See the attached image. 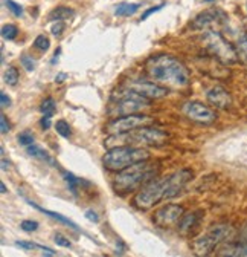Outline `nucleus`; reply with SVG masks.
<instances>
[{"instance_id":"14","label":"nucleus","mask_w":247,"mask_h":257,"mask_svg":"<svg viewBox=\"0 0 247 257\" xmlns=\"http://www.w3.org/2000/svg\"><path fill=\"white\" fill-rule=\"evenodd\" d=\"M220 254L222 255H236V257L247 255V223L241 228L240 236L234 242H230Z\"/></svg>"},{"instance_id":"6","label":"nucleus","mask_w":247,"mask_h":257,"mask_svg":"<svg viewBox=\"0 0 247 257\" xmlns=\"http://www.w3.org/2000/svg\"><path fill=\"white\" fill-rule=\"evenodd\" d=\"M204 49L223 64H234L238 61V54L234 45H230L220 31H206L202 39Z\"/></svg>"},{"instance_id":"8","label":"nucleus","mask_w":247,"mask_h":257,"mask_svg":"<svg viewBox=\"0 0 247 257\" xmlns=\"http://www.w3.org/2000/svg\"><path fill=\"white\" fill-rule=\"evenodd\" d=\"M168 199V182L166 178L160 179H151L145 185L139 188L136 196L133 199L134 205L140 210H148L158 202Z\"/></svg>"},{"instance_id":"16","label":"nucleus","mask_w":247,"mask_h":257,"mask_svg":"<svg viewBox=\"0 0 247 257\" xmlns=\"http://www.w3.org/2000/svg\"><path fill=\"white\" fill-rule=\"evenodd\" d=\"M202 219V213L200 211H192V213H183V216L180 217L177 228L182 234L190 233L194 227H197V223Z\"/></svg>"},{"instance_id":"18","label":"nucleus","mask_w":247,"mask_h":257,"mask_svg":"<svg viewBox=\"0 0 247 257\" xmlns=\"http://www.w3.org/2000/svg\"><path fill=\"white\" fill-rule=\"evenodd\" d=\"M26 152H28L29 156L37 158V159H40V161H44V163L50 164L52 167H58V164L55 163V159H54L43 147H40V146H37V144H30V146H28V147H26Z\"/></svg>"},{"instance_id":"15","label":"nucleus","mask_w":247,"mask_h":257,"mask_svg":"<svg viewBox=\"0 0 247 257\" xmlns=\"http://www.w3.org/2000/svg\"><path fill=\"white\" fill-rule=\"evenodd\" d=\"M206 98L217 109H229L232 104V98H230L229 92L222 86H215V87L209 89L206 93Z\"/></svg>"},{"instance_id":"33","label":"nucleus","mask_w":247,"mask_h":257,"mask_svg":"<svg viewBox=\"0 0 247 257\" xmlns=\"http://www.w3.org/2000/svg\"><path fill=\"white\" fill-rule=\"evenodd\" d=\"M55 243L58 246H63V248H70L72 246V243L69 242V239H66L63 234H60V233L55 234Z\"/></svg>"},{"instance_id":"27","label":"nucleus","mask_w":247,"mask_h":257,"mask_svg":"<svg viewBox=\"0 0 247 257\" xmlns=\"http://www.w3.org/2000/svg\"><path fill=\"white\" fill-rule=\"evenodd\" d=\"M17 141H18L20 146L28 147V146H30V144H34V143H36V135H34L32 132H30V131H23V132H20V134L17 135Z\"/></svg>"},{"instance_id":"19","label":"nucleus","mask_w":247,"mask_h":257,"mask_svg":"<svg viewBox=\"0 0 247 257\" xmlns=\"http://www.w3.org/2000/svg\"><path fill=\"white\" fill-rule=\"evenodd\" d=\"M26 202H28L30 207H34L36 210H38V211H42V213L48 214L49 217H52V219H55V220H58V222H61V223L69 225V227H70V228H74L75 231H80V228L76 227V223H75V222H72L69 217L63 216V214H60V213H55V211H49V210H46V208H43V207H38V205H37L36 202H32V201H28V199H26Z\"/></svg>"},{"instance_id":"39","label":"nucleus","mask_w":247,"mask_h":257,"mask_svg":"<svg viewBox=\"0 0 247 257\" xmlns=\"http://www.w3.org/2000/svg\"><path fill=\"white\" fill-rule=\"evenodd\" d=\"M84 216H86V219H88L90 222H95V223H98V222H100V217H98V214H96L94 210H87Z\"/></svg>"},{"instance_id":"41","label":"nucleus","mask_w":247,"mask_h":257,"mask_svg":"<svg viewBox=\"0 0 247 257\" xmlns=\"http://www.w3.org/2000/svg\"><path fill=\"white\" fill-rule=\"evenodd\" d=\"M60 52H61V49H60V48H58V49H56V51H55V54H54V55H55V57H54V58H52V61H50V63H52V64H55V63H56V61H58V57H60Z\"/></svg>"},{"instance_id":"35","label":"nucleus","mask_w":247,"mask_h":257,"mask_svg":"<svg viewBox=\"0 0 247 257\" xmlns=\"http://www.w3.org/2000/svg\"><path fill=\"white\" fill-rule=\"evenodd\" d=\"M165 7V4H162V5H158V7H154V8H150V10H146L144 14H142V17H140V22H144V20H146L151 14H154V13H158V11H160L162 8Z\"/></svg>"},{"instance_id":"23","label":"nucleus","mask_w":247,"mask_h":257,"mask_svg":"<svg viewBox=\"0 0 247 257\" xmlns=\"http://www.w3.org/2000/svg\"><path fill=\"white\" fill-rule=\"evenodd\" d=\"M40 112L46 116H54L55 112H56V103L55 100L52 98V96H48V98H44L40 104Z\"/></svg>"},{"instance_id":"12","label":"nucleus","mask_w":247,"mask_h":257,"mask_svg":"<svg viewBox=\"0 0 247 257\" xmlns=\"http://www.w3.org/2000/svg\"><path fill=\"white\" fill-rule=\"evenodd\" d=\"M127 86L130 89H133L134 92L140 93L142 96L148 100H159L164 98V96L168 95V89L164 87L159 83H154V81H144V80H132L127 83Z\"/></svg>"},{"instance_id":"43","label":"nucleus","mask_w":247,"mask_h":257,"mask_svg":"<svg viewBox=\"0 0 247 257\" xmlns=\"http://www.w3.org/2000/svg\"><path fill=\"white\" fill-rule=\"evenodd\" d=\"M0 191L2 193H6V185L4 182H0Z\"/></svg>"},{"instance_id":"17","label":"nucleus","mask_w":247,"mask_h":257,"mask_svg":"<svg viewBox=\"0 0 247 257\" xmlns=\"http://www.w3.org/2000/svg\"><path fill=\"white\" fill-rule=\"evenodd\" d=\"M60 172H61V176L64 178V181H66V184H68V187H69V190H70V193H72L74 196L78 195V188H80V187H82V185H90L88 181H86V179H82V178H78V176H75L74 173H70V172H68V170H64V169H61Z\"/></svg>"},{"instance_id":"2","label":"nucleus","mask_w":247,"mask_h":257,"mask_svg":"<svg viewBox=\"0 0 247 257\" xmlns=\"http://www.w3.org/2000/svg\"><path fill=\"white\" fill-rule=\"evenodd\" d=\"M156 175H158L156 166L148 164L146 161H140V163H136L127 169L120 170L113 179V188L116 193H120V195L130 193L140 188L151 179H154Z\"/></svg>"},{"instance_id":"32","label":"nucleus","mask_w":247,"mask_h":257,"mask_svg":"<svg viewBox=\"0 0 247 257\" xmlns=\"http://www.w3.org/2000/svg\"><path fill=\"white\" fill-rule=\"evenodd\" d=\"M10 131H11V124L8 122L6 115L2 113V115H0V132H2V134L5 135V134H8Z\"/></svg>"},{"instance_id":"20","label":"nucleus","mask_w":247,"mask_h":257,"mask_svg":"<svg viewBox=\"0 0 247 257\" xmlns=\"http://www.w3.org/2000/svg\"><path fill=\"white\" fill-rule=\"evenodd\" d=\"M75 16V11L69 7H56L55 10H52L49 13V20L50 22H64L69 20Z\"/></svg>"},{"instance_id":"42","label":"nucleus","mask_w":247,"mask_h":257,"mask_svg":"<svg viewBox=\"0 0 247 257\" xmlns=\"http://www.w3.org/2000/svg\"><path fill=\"white\" fill-rule=\"evenodd\" d=\"M10 167V163H6V159L2 158V170H6Z\"/></svg>"},{"instance_id":"30","label":"nucleus","mask_w":247,"mask_h":257,"mask_svg":"<svg viewBox=\"0 0 247 257\" xmlns=\"http://www.w3.org/2000/svg\"><path fill=\"white\" fill-rule=\"evenodd\" d=\"M5 5L12 13V16H16V17H22L23 16V7L18 5L17 2H14V0H5Z\"/></svg>"},{"instance_id":"22","label":"nucleus","mask_w":247,"mask_h":257,"mask_svg":"<svg viewBox=\"0 0 247 257\" xmlns=\"http://www.w3.org/2000/svg\"><path fill=\"white\" fill-rule=\"evenodd\" d=\"M235 49L238 54V60L244 64H247V32H241L236 39Z\"/></svg>"},{"instance_id":"9","label":"nucleus","mask_w":247,"mask_h":257,"mask_svg":"<svg viewBox=\"0 0 247 257\" xmlns=\"http://www.w3.org/2000/svg\"><path fill=\"white\" fill-rule=\"evenodd\" d=\"M154 122V118L150 115H139V113H130V115H124V116H118L113 118L110 122H107L104 125V131L110 135H116V134H126L130 131H134V128L144 127V125H150Z\"/></svg>"},{"instance_id":"29","label":"nucleus","mask_w":247,"mask_h":257,"mask_svg":"<svg viewBox=\"0 0 247 257\" xmlns=\"http://www.w3.org/2000/svg\"><path fill=\"white\" fill-rule=\"evenodd\" d=\"M20 63H22V66H23L28 72H32V71L36 69V61L32 60V57L28 55V54L20 55Z\"/></svg>"},{"instance_id":"31","label":"nucleus","mask_w":247,"mask_h":257,"mask_svg":"<svg viewBox=\"0 0 247 257\" xmlns=\"http://www.w3.org/2000/svg\"><path fill=\"white\" fill-rule=\"evenodd\" d=\"M20 228L26 233H32V231H37L38 230V222L37 220H30V219H26V220H22L20 223Z\"/></svg>"},{"instance_id":"1","label":"nucleus","mask_w":247,"mask_h":257,"mask_svg":"<svg viewBox=\"0 0 247 257\" xmlns=\"http://www.w3.org/2000/svg\"><path fill=\"white\" fill-rule=\"evenodd\" d=\"M145 71L154 83L176 89L186 87L191 81L188 68L178 58L168 54L151 55L145 61Z\"/></svg>"},{"instance_id":"36","label":"nucleus","mask_w":247,"mask_h":257,"mask_svg":"<svg viewBox=\"0 0 247 257\" xmlns=\"http://www.w3.org/2000/svg\"><path fill=\"white\" fill-rule=\"evenodd\" d=\"M16 245L20 246V248H23V249H36V248H38L37 243H32V242H23V240H17Z\"/></svg>"},{"instance_id":"25","label":"nucleus","mask_w":247,"mask_h":257,"mask_svg":"<svg viewBox=\"0 0 247 257\" xmlns=\"http://www.w3.org/2000/svg\"><path fill=\"white\" fill-rule=\"evenodd\" d=\"M18 36V28L12 23H8V25H4L2 26V37L5 40H16V37Z\"/></svg>"},{"instance_id":"4","label":"nucleus","mask_w":247,"mask_h":257,"mask_svg":"<svg viewBox=\"0 0 247 257\" xmlns=\"http://www.w3.org/2000/svg\"><path fill=\"white\" fill-rule=\"evenodd\" d=\"M150 152L142 147H134L132 144L118 146L108 149V152L102 156V164L107 170L120 172L140 161H148Z\"/></svg>"},{"instance_id":"40","label":"nucleus","mask_w":247,"mask_h":257,"mask_svg":"<svg viewBox=\"0 0 247 257\" xmlns=\"http://www.w3.org/2000/svg\"><path fill=\"white\" fill-rule=\"evenodd\" d=\"M66 77H68V74H64V72H61V74H58V75L55 77V81H58V83H63Z\"/></svg>"},{"instance_id":"21","label":"nucleus","mask_w":247,"mask_h":257,"mask_svg":"<svg viewBox=\"0 0 247 257\" xmlns=\"http://www.w3.org/2000/svg\"><path fill=\"white\" fill-rule=\"evenodd\" d=\"M140 5L139 4H130V2H122L119 5H116L114 8V16L118 17H130L133 14H136L139 11Z\"/></svg>"},{"instance_id":"5","label":"nucleus","mask_w":247,"mask_h":257,"mask_svg":"<svg viewBox=\"0 0 247 257\" xmlns=\"http://www.w3.org/2000/svg\"><path fill=\"white\" fill-rule=\"evenodd\" d=\"M150 106H151V100L145 98V96L128 87L127 90H116L112 95L107 113L113 118H118V116L140 112L142 109Z\"/></svg>"},{"instance_id":"38","label":"nucleus","mask_w":247,"mask_h":257,"mask_svg":"<svg viewBox=\"0 0 247 257\" xmlns=\"http://www.w3.org/2000/svg\"><path fill=\"white\" fill-rule=\"evenodd\" d=\"M0 104H2V107H10L11 106V98L5 92H0Z\"/></svg>"},{"instance_id":"37","label":"nucleus","mask_w":247,"mask_h":257,"mask_svg":"<svg viewBox=\"0 0 247 257\" xmlns=\"http://www.w3.org/2000/svg\"><path fill=\"white\" fill-rule=\"evenodd\" d=\"M50 124H52V118H50V116L43 115V116H42V119H40V125H42L43 131H48V128H50Z\"/></svg>"},{"instance_id":"34","label":"nucleus","mask_w":247,"mask_h":257,"mask_svg":"<svg viewBox=\"0 0 247 257\" xmlns=\"http://www.w3.org/2000/svg\"><path fill=\"white\" fill-rule=\"evenodd\" d=\"M64 23L63 22H56V25H54L52 28H50V31H52V34L55 36V37H60L61 34H63V31H64Z\"/></svg>"},{"instance_id":"24","label":"nucleus","mask_w":247,"mask_h":257,"mask_svg":"<svg viewBox=\"0 0 247 257\" xmlns=\"http://www.w3.org/2000/svg\"><path fill=\"white\" fill-rule=\"evenodd\" d=\"M55 131L60 137H63V138H70L72 137V131H70V125L68 121L64 119H58L55 122Z\"/></svg>"},{"instance_id":"44","label":"nucleus","mask_w":247,"mask_h":257,"mask_svg":"<svg viewBox=\"0 0 247 257\" xmlns=\"http://www.w3.org/2000/svg\"><path fill=\"white\" fill-rule=\"evenodd\" d=\"M204 4H212V2H215V0H203Z\"/></svg>"},{"instance_id":"3","label":"nucleus","mask_w":247,"mask_h":257,"mask_svg":"<svg viewBox=\"0 0 247 257\" xmlns=\"http://www.w3.org/2000/svg\"><path fill=\"white\" fill-rule=\"evenodd\" d=\"M168 140V135L156 127L144 125L134 131L126 132V134H116L110 135L106 141L104 146L107 149L118 147V146H126V144H145V146H162Z\"/></svg>"},{"instance_id":"10","label":"nucleus","mask_w":247,"mask_h":257,"mask_svg":"<svg viewBox=\"0 0 247 257\" xmlns=\"http://www.w3.org/2000/svg\"><path fill=\"white\" fill-rule=\"evenodd\" d=\"M182 112L186 118H190L191 121H196L198 124H212L215 119H217V113L200 101L184 103L182 107Z\"/></svg>"},{"instance_id":"13","label":"nucleus","mask_w":247,"mask_h":257,"mask_svg":"<svg viewBox=\"0 0 247 257\" xmlns=\"http://www.w3.org/2000/svg\"><path fill=\"white\" fill-rule=\"evenodd\" d=\"M226 14L220 10H208L200 13L192 22H191V28L196 31H210L215 26H218L220 23H223L226 20Z\"/></svg>"},{"instance_id":"11","label":"nucleus","mask_w":247,"mask_h":257,"mask_svg":"<svg viewBox=\"0 0 247 257\" xmlns=\"http://www.w3.org/2000/svg\"><path fill=\"white\" fill-rule=\"evenodd\" d=\"M184 208L177 204H168L159 208L152 216V222L160 228H170L172 225H177L180 217L183 216Z\"/></svg>"},{"instance_id":"7","label":"nucleus","mask_w":247,"mask_h":257,"mask_svg":"<svg viewBox=\"0 0 247 257\" xmlns=\"http://www.w3.org/2000/svg\"><path fill=\"white\" fill-rule=\"evenodd\" d=\"M234 236V228L226 223H218L210 227L202 237L196 239L191 245L196 255H209L218 245L228 242Z\"/></svg>"},{"instance_id":"26","label":"nucleus","mask_w":247,"mask_h":257,"mask_svg":"<svg viewBox=\"0 0 247 257\" xmlns=\"http://www.w3.org/2000/svg\"><path fill=\"white\" fill-rule=\"evenodd\" d=\"M18 71H17V68H14V66H10L6 71H5V74H4V80H5V83L8 84V86H16L17 83H18Z\"/></svg>"},{"instance_id":"28","label":"nucleus","mask_w":247,"mask_h":257,"mask_svg":"<svg viewBox=\"0 0 247 257\" xmlns=\"http://www.w3.org/2000/svg\"><path fill=\"white\" fill-rule=\"evenodd\" d=\"M49 46H50V42H49V39L46 37V36H38L36 40H34V48L36 49H38V51H42V52H46L48 49H49Z\"/></svg>"}]
</instances>
